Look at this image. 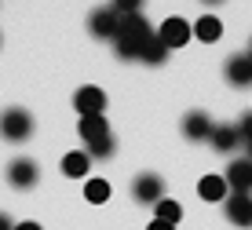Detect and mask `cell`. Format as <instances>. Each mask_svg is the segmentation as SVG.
<instances>
[{
	"instance_id": "obj_13",
	"label": "cell",
	"mask_w": 252,
	"mask_h": 230,
	"mask_svg": "<svg viewBox=\"0 0 252 230\" xmlns=\"http://www.w3.org/2000/svg\"><path fill=\"white\" fill-rule=\"evenodd\" d=\"M88 168H92L88 150H69L63 157V175L66 179H88Z\"/></svg>"
},
{
	"instance_id": "obj_17",
	"label": "cell",
	"mask_w": 252,
	"mask_h": 230,
	"mask_svg": "<svg viewBox=\"0 0 252 230\" xmlns=\"http://www.w3.org/2000/svg\"><path fill=\"white\" fill-rule=\"evenodd\" d=\"M84 201H92V205H106V201H110V183L106 179H84Z\"/></svg>"
},
{
	"instance_id": "obj_22",
	"label": "cell",
	"mask_w": 252,
	"mask_h": 230,
	"mask_svg": "<svg viewBox=\"0 0 252 230\" xmlns=\"http://www.w3.org/2000/svg\"><path fill=\"white\" fill-rule=\"evenodd\" d=\"M15 230H40V223H33V219H22V223H15Z\"/></svg>"
},
{
	"instance_id": "obj_25",
	"label": "cell",
	"mask_w": 252,
	"mask_h": 230,
	"mask_svg": "<svg viewBox=\"0 0 252 230\" xmlns=\"http://www.w3.org/2000/svg\"><path fill=\"white\" fill-rule=\"evenodd\" d=\"M249 55H252V44H249Z\"/></svg>"
},
{
	"instance_id": "obj_1",
	"label": "cell",
	"mask_w": 252,
	"mask_h": 230,
	"mask_svg": "<svg viewBox=\"0 0 252 230\" xmlns=\"http://www.w3.org/2000/svg\"><path fill=\"white\" fill-rule=\"evenodd\" d=\"M114 51L121 59H135V63H150L158 66L164 63L168 48L158 40V33L150 30L146 15H121V30L114 37Z\"/></svg>"
},
{
	"instance_id": "obj_20",
	"label": "cell",
	"mask_w": 252,
	"mask_h": 230,
	"mask_svg": "<svg viewBox=\"0 0 252 230\" xmlns=\"http://www.w3.org/2000/svg\"><path fill=\"white\" fill-rule=\"evenodd\" d=\"M238 131H241V143H245L249 157H252V113H249V117H241V121H238Z\"/></svg>"
},
{
	"instance_id": "obj_16",
	"label": "cell",
	"mask_w": 252,
	"mask_h": 230,
	"mask_svg": "<svg viewBox=\"0 0 252 230\" xmlns=\"http://www.w3.org/2000/svg\"><path fill=\"white\" fill-rule=\"evenodd\" d=\"M194 37L201 40V44H216L223 37V22L216 19V15H201V19L194 22Z\"/></svg>"
},
{
	"instance_id": "obj_14",
	"label": "cell",
	"mask_w": 252,
	"mask_h": 230,
	"mask_svg": "<svg viewBox=\"0 0 252 230\" xmlns=\"http://www.w3.org/2000/svg\"><path fill=\"white\" fill-rule=\"evenodd\" d=\"M208 143L220 150V154H230V150L241 146V131H238V125H216V131H212Z\"/></svg>"
},
{
	"instance_id": "obj_19",
	"label": "cell",
	"mask_w": 252,
	"mask_h": 230,
	"mask_svg": "<svg viewBox=\"0 0 252 230\" xmlns=\"http://www.w3.org/2000/svg\"><path fill=\"white\" fill-rule=\"evenodd\" d=\"M143 4H146V0H110V7L121 11V15H139V11H143Z\"/></svg>"
},
{
	"instance_id": "obj_21",
	"label": "cell",
	"mask_w": 252,
	"mask_h": 230,
	"mask_svg": "<svg viewBox=\"0 0 252 230\" xmlns=\"http://www.w3.org/2000/svg\"><path fill=\"white\" fill-rule=\"evenodd\" d=\"M146 230H176V223H164V219H150Z\"/></svg>"
},
{
	"instance_id": "obj_23",
	"label": "cell",
	"mask_w": 252,
	"mask_h": 230,
	"mask_svg": "<svg viewBox=\"0 0 252 230\" xmlns=\"http://www.w3.org/2000/svg\"><path fill=\"white\" fill-rule=\"evenodd\" d=\"M0 230H15V223H11V219L4 216V212H0Z\"/></svg>"
},
{
	"instance_id": "obj_12",
	"label": "cell",
	"mask_w": 252,
	"mask_h": 230,
	"mask_svg": "<svg viewBox=\"0 0 252 230\" xmlns=\"http://www.w3.org/2000/svg\"><path fill=\"white\" fill-rule=\"evenodd\" d=\"M223 69H227V81L234 88H249L252 84V55H230Z\"/></svg>"
},
{
	"instance_id": "obj_18",
	"label": "cell",
	"mask_w": 252,
	"mask_h": 230,
	"mask_svg": "<svg viewBox=\"0 0 252 230\" xmlns=\"http://www.w3.org/2000/svg\"><path fill=\"white\" fill-rule=\"evenodd\" d=\"M154 212H158L154 219H164V223H179V219H183V205L172 201V197H161L158 205H154Z\"/></svg>"
},
{
	"instance_id": "obj_9",
	"label": "cell",
	"mask_w": 252,
	"mask_h": 230,
	"mask_svg": "<svg viewBox=\"0 0 252 230\" xmlns=\"http://www.w3.org/2000/svg\"><path fill=\"white\" fill-rule=\"evenodd\" d=\"M212 131H216V125H212V117H208L205 110H190L187 117H183V135L190 139V143L212 139Z\"/></svg>"
},
{
	"instance_id": "obj_3",
	"label": "cell",
	"mask_w": 252,
	"mask_h": 230,
	"mask_svg": "<svg viewBox=\"0 0 252 230\" xmlns=\"http://www.w3.org/2000/svg\"><path fill=\"white\" fill-rule=\"evenodd\" d=\"M194 37V26H190L187 19H179V15H172V19H164L161 26H158V40L164 44V48H183V44Z\"/></svg>"
},
{
	"instance_id": "obj_7",
	"label": "cell",
	"mask_w": 252,
	"mask_h": 230,
	"mask_svg": "<svg viewBox=\"0 0 252 230\" xmlns=\"http://www.w3.org/2000/svg\"><path fill=\"white\" fill-rule=\"evenodd\" d=\"M88 30L102 40H114L117 30H121V11H114V7H95L88 15Z\"/></svg>"
},
{
	"instance_id": "obj_5",
	"label": "cell",
	"mask_w": 252,
	"mask_h": 230,
	"mask_svg": "<svg viewBox=\"0 0 252 230\" xmlns=\"http://www.w3.org/2000/svg\"><path fill=\"white\" fill-rule=\"evenodd\" d=\"M73 110L81 113V117H95V113H102V110H106V92L95 88V84L77 88V92H73Z\"/></svg>"
},
{
	"instance_id": "obj_10",
	"label": "cell",
	"mask_w": 252,
	"mask_h": 230,
	"mask_svg": "<svg viewBox=\"0 0 252 230\" xmlns=\"http://www.w3.org/2000/svg\"><path fill=\"white\" fill-rule=\"evenodd\" d=\"M223 208H227V219L234 227H252V194H230Z\"/></svg>"
},
{
	"instance_id": "obj_15",
	"label": "cell",
	"mask_w": 252,
	"mask_h": 230,
	"mask_svg": "<svg viewBox=\"0 0 252 230\" xmlns=\"http://www.w3.org/2000/svg\"><path fill=\"white\" fill-rule=\"evenodd\" d=\"M227 179L223 175H201V183H197V194H201L205 201H227L230 194H227Z\"/></svg>"
},
{
	"instance_id": "obj_4",
	"label": "cell",
	"mask_w": 252,
	"mask_h": 230,
	"mask_svg": "<svg viewBox=\"0 0 252 230\" xmlns=\"http://www.w3.org/2000/svg\"><path fill=\"white\" fill-rule=\"evenodd\" d=\"M40 179V168L33 157H15L11 164H7V183H11L15 190H33Z\"/></svg>"
},
{
	"instance_id": "obj_2",
	"label": "cell",
	"mask_w": 252,
	"mask_h": 230,
	"mask_svg": "<svg viewBox=\"0 0 252 230\" xmlns=\"http://www.w3.org/2000/svg\"><path fill=\"white\" fill-rule=\"evenodd\" d=\"M0 135L7 143H26L33 135V113L22 110V106H11V110L0 113Z\"/></svg>"
},
{
	"instance_id": "obj_8",
	"label": "cell",
	"mask_w": 252,
	"mask_h": 230,
	"mask_svg": "<svg viewBox=\"0 0 252 230\" xmlns=\"http://www.w3.org/2000/svg\"><path fill=\"white\" fill-rule=\"evenodd\" d=\"M227 187L230 194H249L252 190V157H241V161H230L227 164Z\"/></svg>"
},
{
	"instance_id": "obj_11",
	"label": "cell",
	"mask_w": 252,
	"mask_h": 230,
	"mask_svg": "<svg viewBox=\"0 0 252 230\" xmlns=\"http://www.w3.org/2000/svg\"><path fill=\"white\" fill-rule=\"evenodd\" d=\"M77 131H81V139H84V150H88V146H95V143H102L106 135H114L102 113H95V117H81V125H77Z\"/></svg>"
},
{
	"instance_id": "obj_24",
	"label": "cell",
	"mask_w": 252,
	"mask_h": 230,
	"mask_svg": "<svg viewBox=\"0 0 252 230\" xmlns=\"http://www.w3.org/2000/svg\"><path fill=\"white\" fill-rule=\"evenodd\" d=\"M201 4H223V0H201Z\"/></svg>"
},
{
	"instance_id": "obj_6",
	"label": "cell",
	"mask_w": 252,
	"mask_h": 230,
	"mask_svg": "<svg viewBox=\"0 0 252 230\" xmlns=\"http://www.w3.org/2000/svg\"><path fill=\"white\" fill-rule=\"evenodd\" d=\"M132 197L139 201V205H158V201L164 197V179H161V175H154V172L135 175V183H132Z\"/></svg>"
}]
</instances>
